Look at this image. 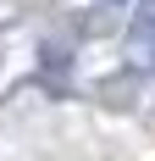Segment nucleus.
Instances as JSON below:
<instances>
[{
	"label": "nucleus",
	"mask_w": 155,
	"mask_h": 161,
	"mask_svg": "<svg viewBox=\"0 0 155 161\" xmlns=\"http://www.w3.org/2000/svg\"><path fill=\"white\" fill-rule=\"evenodd\" d=\"M133 50H139L144 61H155V17H144L139 28H133Z\"/></svg>",
	"instance_id": "obj_1"
}]
</instances>
